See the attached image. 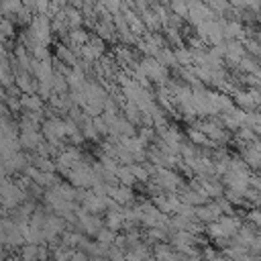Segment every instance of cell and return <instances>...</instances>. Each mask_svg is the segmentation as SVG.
Here are the masks:
<instances>
[]
</instances>
